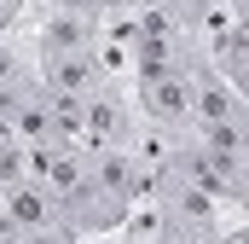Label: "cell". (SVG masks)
I'll use <instances>...</instances> for the list:
<instances>
[{
	"instance_id": "1",
	"label": "cell",
	"mask_w": 249,
	"mask_h": 244,
	"mask_svg": "<svg viewBox=\"0 0 249 244\" xmlns=\"http://www.w3.org/2000/svg\"><path fill=\"white\" fill-rule=\"evenodd\" d=\"M139 105H133V81L116 76L87 99V128H81V151H139Z\"/></svg>"
},
{
	"instance_id": "2",
	"label": "cell",
	"mask_w": 249,
	"mask_h": 244,
	"mask_svg": "<svg viewBox=\"0 0 249 244\" xmlns=\"http://www.w3.org/2000/svg\"><path fill=\"white\" fill-rule=\"evenodd\" d=\"M0 221L12 227V233H23V239H47V244H75L70 233H64L58 221V198L47 192L41 181H12L0 186Z\"/></svg>"
},
{
	"instance_id": "3",
	"label": "cell",
	"mask_w": 249,
	"mask_h": 244,
	"mask_svg": "<svg viewBox=\"0 0 249 244\" xmlns=\"http://www.w3.org/2000/svg\"><path fill=\"white\" fill-rule=\"evenodd\" d=\"M110 35L105 18H87V12H53L41 6L35 29H29V47H35V64L41 59H75V53H99Z\"/></svg>"
},
{
	"instance_id": "4",
	"label": "cell",
	"mask_w": 249,
	"mask_h": 244,
	"mask_svg": "<svg viewBox=\"0 0 249 244\" xmlns=\"http://www.w3.org/2000/svg\"><path fill=\"white\" fill-rule=\"evenodd\" d=\"M133 105H139V122L151 134H168L180 140L197 122V105H191V76H162V81H139L133 87Z\"/></svg>"
},
{
	"instance_id": "5",
	"label": "cell",
	"mask_w": 249,
	"mask_h": 244,
	"mask_svg": "<svg viewBox=\"0 0 249 244\" xmlns=\"http://www.w3.org/2000/svg\"><path fill=\"white\" fill-rule=\"evenodd\" d=\"M35 76H41V87H47V93H75V99H93L105 81H116V76H110V64L99 59V53L41 59V64H35Z\"/></svg>"
},
{
	"instance_id": "6",
	"label": "cell",
	"mask_w": 249,
	"mask_h": 244,
	"mask_svg": "<svg viewBox=\"0 0 249 244\" xmlns=\"http://www.w3.org/2000/svg\"><path fill=\"white\" fill-rule=\"evenodd\" d=\"M191 140H197L209 157H220L226 169H249V111L220 117V122H203V128H191Z\"/></svg>"
},
{
	"instance_id": "7",
	"label": "cell",
	"mask_w": 249,
	"mask_h": 244,
	"mask_svg": "<svg viewBox=\"0 0 249 244\" xmlns=\"http://www.w3.org/2000/svg\"><path fill=\"white\" fill-rule=\"evenodd\" d=\"M191 105H197V122H191V128L220 122V117H238V111H244V99L232 93V81H226V76H220L209 59L191 70Z\"/></svg>"
},
{
	"instance_id": "8",
	"label": "cell",
	"mask_w": 249,
	"mask_h": 244,
	"mask_svg": "<svg viewBox=\"0 0 249 244\" xmlns=\"http://www.w3.org/2000/svg\"><path fill=\"white\" fill-rule=\"evenodd\" d=\"M29 76H35V47H18V35H6L0 41V99Z\"/></svg>"
},
{
	"instance_id": "9",
	"label": "cell",
	"mask_w": 249,
	"mask_h": 244,
	"mask_svg": "<svg viewBox=\"0 0 249 244\" xmlns=\"http://www.w3.org/2000/svg\"><path fill=\"white\" fill-rule=\"evenodd\" d=\"M12 23H18V6H12V0H0V41L12 35Z\"/></svg>"
},
{
	"instance_id": "10",
	"label": "cell",
	"mask_w": 249,
	"mask_h": 244,
	"mask_svg": "<svg viewBox=\"0 0 249 244\" xmlns=\"http://www.w3.org/2000/svg\"><path fill=\"white\" fill-rule=\"evenodd\" d=\"M220 6H226L232 18H244V12H249V0H220Z\"/></svg>"
}]
</instances>
